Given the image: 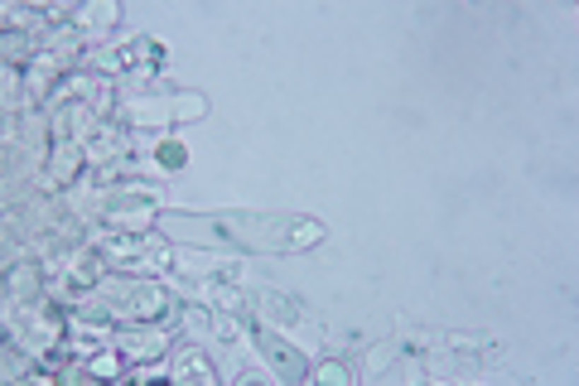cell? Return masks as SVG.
<instances>
[{
    "label": "cell",
    "instance_id": "8992f818",
    "mask_svg": "<svg viewBox=\"0 0 579 386\" xmlns=\"http://www.w3.org/2000/svg\"><path fill=\"white\" fill-rule=\"evenodd\" d=\"M314 382H333V386H343V382H348V372H343L338 362H324V367H314Z\"/></svg>",
    "mask_w": 579,
    "mask_h": 386
},
{
    "label": "cell",
    "instance_id": "3957f363",
    "mask_svg": "<svg viewBox=\"0 0 579 386\" xmlns=\"http://www.w3.org/2000/svg\"><path fill=\"white\" fill-rule=\"evenodd\" d=\"M131 358H160L165 353V333H150V338H140V343H131L126 348Z\"/></svg>",
    "mask_w": 579,
    "mask_h": 386
},
{
    "label": "cell",
    "instance_id": "7a4b0ae2",
    "mask_svg": "<svg viewBox=\"0 0 579 386\" xmlns=\"http://www.w3.org/2000/svg\"><path fill=\"white\" fill-rule=\"evenodd\" d=\"M160 309H165V290H160V285H145V290L131 295V314H136V319H155Z\"/></svg>",
    "mask_w": 579,
    "mask_h": 386
},
{
    "label": "cell",
    "instance_id": "52a82bcc",
    "mask_svg": "<svg viewBox=\"0 0 579 386\" xmlns=\"http://www.w3.org/2000/svg\"><path fill=\"white\" fill-rule=\"evenodd\" d=\"M160 165H169V169L184 165V145H179V140H165V145H160Z\"/></svg>",
    "mask_w": 579,
    "mask_h": 386
},
{
    "label": "cell",
    "instance_id": "9c48e42d",
    "mask_svg": "<svg viewBox=\"0 0 579 386\" xmlns=\"http://www.w3.org/2000/svg\"><path fill=\"white\" fill-rule=\"evenodd\" d=\"M83 20H87V25H97V20H102V25H111V20H116V5H102V10H83Z\"/></svg>",
    "mask_w": 579,
    "mask_h": 386
},
{
    "label": "cell",
    "instance_id": "6da1fadb",
    "mask_svg": "<svg viewBox=\"0 0 579 386\" xmlns=\"http://www.w3.org/2000/svg\"><path fill=\"white\" fill-rule=\"evenodd\" d=\"M179 377H198V382L213 386V362L203 358V348H184V353H179V362H174V382H179Z\"/></svg>",
    "mask_w": 579,
    "mask_h": 386
},
{
    "label": "cell",
    "instance_id": "277c9868",
    "mask_svg": "<svg viewBox=\"0 0 579 386\" xmlns=\"http://www.w3.org/2000/svg\"><path fill=\"white\" fill-rule=\"evenodd\" d=\"M266 309H271V319H280V324H295V319H300V314H295V304L285 300V295H266Z\"/></svg>",
    "mask_w": 579,
    "mask_h": 386
},
{
    "label": "cell",
    "instance_id": "ba28073f",
    "mask_svg": "<svg viewBox=\"0 0 579 386\" xmlns=\"http://www.w3.org/2000/svg\"><path fill=\"white\" fill-rule=\"evenodd\" d=\"M174 111H179V121H198V111H203V97H179V102H174Z\"/></svg>",
    "mask_w": 579,
    "mask_h": 386
},
{
    "label": "cell",
    "instance_id": "30bf717a",
    "mask_svg": "<svg viewBox=\"0 0 579 386\" xmlns=\"http://www.w3.org/2000/svg\"><path fill=\"white\" fill-rule=\"evenodd\" d=\"M116 367H121V362L111 358V353H107V358H97V362H92V372H102V377H111V372H116Z\"/></svg>",
    "mask_w": 579,
    "mask_h": 386
},
{
    "label": "cell",
    "instance_id": "5b68a950",
    "mask_svg": "<svg viewBox=\"0 0 579 386\" xmlns=\"http://www.w3.org/2000/svg\"><path fill=\"white\" fill-rule=\"evenodd\" d=\"M266 353H271V362H276L280 372H300V367H295V353H290L280 338H271V343H266Z\"/></svg>",
    "mask_w": 579,
    "mask_h": 386
}]
</instances>
